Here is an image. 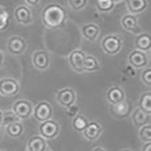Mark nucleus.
Returning <instances> with one entry per match:
<instances>
[{
	"mask_svg": "<svg viewBox=\"0 0 151 151\" xmlns=\"http://www.w3.org/2000/svg\"><path fill=\"white\" fill-rule=\"evenodd\" d=\"M86 56V55L82 50L76 49L71 52L69 56V63L76 72L81 73L84 71L83 65H84Z\"/></svg>",
	"mask_w": 151,
	"mask_h": 151,
	"instance_id": "obj_10",
	"label": "nucleus"
},
{
	"mask_svg": "<svg viewBox=\"0 0 151 151\" xmlns=\"http://www.w3.org/2000/svg\"><path fill=\"white\" fill-rule=\"evenodd\" d=\"M147 0H126V6L131 14H140L147 8Z\"/></svg>",
	"mask_w": 151,
	"mask_h": 151,
	"instance_id": "obj_17",
	"label": "nucleus"
},
{
	"mask_svg": "<svg viewBox=\"0 0 151 151\" xmlns=\"http://www.w3.org/2000/svg\"><path fill=\"white\" fill-rule=\"evenodd\" d=\"M128 61L132 67L136 69L144 68L148 64V58L146 53L137 49L132 51L129 54Z\"/></svg>",
	"mask_w": 151,
	"mask_h": 151,
	"instance_id": "obj_8",
	"label": "nucleus"
},
{
	"mask_svg": "<svg viewBox=\"0 0 151 151\" xmlns=\"http://www.w3.org/2000/svg\"><path fill=\"white\" fill-rule=\"evenodd\" d=\"M150 114H147L140 108H137L132 113V120L136 127L141 128L147 125L150 121Z\"/></svg>",
	"mask_w": 151,
	"mask_h": 151,
	"instance_id": "obj_19",
	"label": "nucleus"
},
{
	"mask_svg": "<svg viewBox=\"0 0 151 151\" xmlns=\"http://www.w3.org/2000/svg\"><path fill=\"white\" fill-rule=\"evenodd\" d=\"M76 94L75 91L70 88H65L58 91L56 94V101L60 106L69 108L75 104Z\"/></svg>",
	"mask_w": 151,
	"mask_h": 151,
	"instance_id": "obj_5",
	"label": "nucleus"
},
{
	"mask_svg": "<svg viewBox=\"0 0 151 151\" xmlns=\"http://www.w3.org/2000/svg\"><path fill=\"white\" fill-rule=\"evenodd\" d=\"M6 133L11 137H17L21 136L24 131V126L20 122H14L6 125Z\"/></svg>",
	"mask_w": 151,
	"mask_h": 151,
	"instance_id": "obj_21",
	"label": "nucleus"
},
{
	"mask_svg": "<svg viewBox=\"0 0 151 151\" xmlns=\"http://www.w3.org/2000/svg\"><path fill=\"white\" fill-rule=\"evenodd\" d=\"M83 132L86 139L89 141H94L98 140L101 134L102 127L98 122L93 121L88 123Z\"/></svg>",
	"mask_w": 151,
	"mask_h": 151,
	"instance_id": "obj_11",
	"label": "nucleus"
},
{
	"mask_svg": "<svg viewBox=\"0 0 151 151\" xmlns=\"http://www.w3.org/2000/svg\"><path fill=\"white\" fill-rule=\"evenodd\" d=\"M92 151H106V150L104 149V148L101 147H97L94 148Z\"/></svg>",
	"mask_w": 151,
	"mask_h": 151,
	"instance_id": "obj_37",
	"label": "nucleus"
},
{
	"mask_svg": "<svg viewBox=\"0 0 151 151\" xmlns=\"http://www.w3.org/2000/svg\"><path fill=\"white\" fill-rule=\"evenodd\" d=\"M9 25V13L7 9L0 5V32L5 30Z\"/></svg>",
	"mask_w": 151,
	"mask_h": 151,
	"instance_id": "obj_25",
	"label": "nucleus"
},
{
	"mask_svg": "<svg viewBox=\"0 0 151 151\" xmlns=\"http://www.w3.org/2000/svg\"><path fill=\"white\" fill-rule=\"evenodd\" d=\"M121 24L122 27L129 32L133 33H138L140 32L137 18L133 14H128L124 15L121 20Z\"/></svg>",
	"mask_w": 151,
	"mask_h": 151,
	"instance_id": "obj_15",
	"label": "nucleus"
},
{
	"mask_svg": "<svg viewBox=\"0 0 151 151\" xmlns=\"http://www.w3.org/2000/svg\"><path fill=\"white\" fill-rule=\"evenodd\" d=\"M14 16L19 24L28 25L33 21L31 11L25 5H19L14 9Z\"/></svg>",
	"mask_w": 151,
	"mask_h": 151,
	"instance_id": "obj_12",
	"label": "nucleus"
},
{
	"mask_svg": "<svg viewBox=\"0 0 151 151\" xmlns=\"http://www.w3.org/2000/svg\"><path fill=\"white\" fill-rule=\"evenodd\" d=\"M113 2H116V0H113Z\"/></svg>",
	"mask_w": 151,
	"mask_h": 151,
	"instance_id": "obj_39",
	"label": "nucleus"
},
{
	"mask_svg": "<svg viewBox=\"0 0 151 151\" xmlns=\"http://www.w3.org/2000/svg\"><path fill=\"white\" fill-rule=\"evenodd\" d=\"M24 1L30 6H36L40 2V0H24Z\"/></svg>",
	"mask_w": 151,
	"mask_h": 151,
	"instance_id": "obj_33",
	"label": "nucleus"
},
{
	"mask_svg": "<svg viewBox=\"0 0 151 151\" xmlns=\"http://www.w3.org/2000/svg\"><path fill=\"white\" fill-rule=\"evenodd\" d=\"M141 151H151V142L146 143L143 146Z\"/></svg>",
	"mask_w": 151,
	"mask_h": 151,
	"instance_id": "obj_34",
	"label": "nucleus"
},
{
	"mask_svg": "<svg viewBox=\"0 0 151 151\" xmlns=\"http://www.w3.org/2000/svg\"><path fill=\"white\" fill-rule=\"evenodd\" d=\"M78 112V106L76 105H73V106H70L68 108V112H67V114L69 116H76V113Z\"/></svg>",
	"mask_w": 151,
	"mask_h": 151,
	"instance_id": "obj_32",
	"label": "nucleus"
},
{
	"mask_svg": "<svg viewBox=\"0 0 151 151\" xmlns=\"http://www.w3.org/2000/svg\"><path fill=\"white\" fill-rule=\"evenodd\" d=\"M32 62H33V66L40 70H46L50 65V59L48 53L42 50L37 51L33 54Z\"/></svg>",
	"mask_w": 151,
	"mask_h": 151,
	"instance_id": "obj_13",
	"label": "nucleus"
},
{
	"mask_svg": "<svg viewBox=\"0 0 151 151\" xmlns=\"http://www.w3.org/2000/svg\"><path fill=\"white\" fill-rule=\"evenodd\" d=\"M139 136L143 142H151V125L150 124L145 125L139 131Z\"/></svg>",
	"mask_w": 151,
	"mask_h": 151,
	"instance_id": "obj_28",
	"label": "nucleus"
},
{
	"mask_svg": "<svg viewBox=\"0 0 151 151\" xmlns=\"http://www.w3.org/2000/svg\"><path fill=\"white\" fill-rule=\"evenodd\" d=\"M27 48V43L20 36H12L7 42L8 52L12 55H19L24 52Z\"/></svg>",
	"mask_w": 151,
	"mask_h": 151,
	"instance_id": "obj_9",
	"label": "nucleus"
},
{
	"mask_svg": "<svg viewBox=\"0 0 151 151\" xmlns=\"http://www.w3.org/2000/svg\"><path fill=\"white\" fill-rule=\"evenodd\" d=\"M100 33L99 27L94 24H86L82 27V33L86 40L94 41L98 38Z\"/></svg>",
	"mask_w": 151,
	"mask_h": 151,
	"instance_id": "obj_20",
	"label": "nucleus"
},
{
	"mask_svg": "<svg viewBox=\"0 0 151 151\" xmlns=\"http://www.w3.org/2000/svg\"><path fill=\"white\" fill-rule=\"evenodd\" d=\"M33 116L36 120L43 122L51 119L53 113L52 106L46 101H42L38 104L33 111Z\"/></svg>",
	"mask_w": 151,
	"mask_h": 151,
	"instance_id": "obj_6",
	"label": "nucleus"
},
{
	"mask_svg": "<svg viewBox=\"0 0 151 151\" xmlns=\"http://www.w3.org/2000/svg\"><path fill=\"white\" fill-rule=\"evenodd\" d=\"M139 108L147 114L151 113V93L150 91L141 94L139 101Z\"/></svg>",
	"mask_w": 151,
	"mask_h": 151,
	"instance_id": "obj_23",
	"label": "nucleus"
},
{
	"mask_svg": "<svg viewBox=\"0 0 151 151\" xmlns=\"http://www.w3.org/2000/svg\"><path fill=\"white\" fill-rule=\"evenodd\" d=\"M67 19V12L62 5L57 3L49 4L42 12L43 24L49 29L61 27Z\"/></svg>",
	"mask_w": 151,
	"mask_h": 151,
	"instance_id": "obj_1",
	"label": "nucleus"
},
{
	"mask_svg": "<svg viewBox=\"0 0 151 151\" xmlns=\"http://www.w3.org/2000/svg\"><path fill=\"white\" fill-rule=\"evenodd\" d=\"M12 111L20 120H23L30 117L33 114V109L30 102L27 100H20L14 104Z\"/></svg>",
	"mask_w": 151,
	"mask_h": 151,
	"instance_id": "obj_4",
	"label": "nucleus"
},
{
	"mask_svg": "<svg viewBox=\"0 0 151 151\" xmlns=\"http://www.w3.org/2000/svg\"><path fill=\"white\" fill-rule=\"evenodd\" d=\"M19 85L17 81L12 78L0 79V94L4 97H12L19 91Z\"/></svg>",
	"mask_w": 151,
	"mask_h": 151,
	"instance_id": "obj_7",
	"label": "nucleus"
},
{
	"mask_svg": "<svg viewBox=\"0 0 151 151\" xmlns=\"http://www.w3.org/2000/svg\"><path fill=\"white\" fill-rule=\"evenodd\" d=\"M125 94L119 86H113L106 91V98L111 104L116 105L125 101Z\"/></svg>",
	"mask_w": 151,
	"mask_h": 151,
	"instance_id": "obj_14",
	"label": "nucleus"
},
{
	"mask_svg": "<svg viewBox=\"0 0 151 151\" xmlns=\"http://www.w3.org/2000/svg\"><path fill=\"white\" fill-rule=\"evenodd\" d=\"M0 151H6V150H0Z\"/></svg>",
	"mask_w": 151,
	"mask_h": 151,
	"instance_id": "obj_40",
	"label": "nucleus"
},
{
	"mask_svg": "<svg viewBox=\"0 0 151 151\" xmlns=\"http://www.w3.org/2000/svg\"><path fill=\"white\" fill-rule=\"evenodd\" d=\"M141 80L147 86H150L151 85V69H146L141 73Z\"/></svg>",
	"mask_w": 151,
	"mask_h": 151,
	"instance_id": "obj_31",
	"label": "nucleus"
},
{
	"mask_svg": "<svg viewBox=\"0 0 151 151\" xmlns=\"http://www.w3.org/2000/svg\"><path fill=\"white\" fill-rule=\"evenodd\" d=\"M88 121L83 116L76 115L75 116L73 121V126L74 129L78 132H83L88 125Z\"/></svg>",
	"mask_w": 151,
	"mask_h": 151,
	"instance_id": "obj_27",
	"label": "nucleus"
},
{
	"mask_svg": "<svg viewBox=\"0 0 151 151\" xmlns=\"http://www.w3.org/2000/svg\"><path fill=\"white\" fill-rule=\"evenodd\" d=\"M97 8L101 12H109L115 6L113 0H97Z\"/></svg>",
	"mask_w": 151,
	"mask_h": 151,
	"instance_id": "obj_26",
	"label": "nucleus"
},
{
	"mask_svg": "<svg viewBox=\"0 0 151 151\" xmlns=\"http://www.w3.org/2000/svg\"><path fill=\"white\" fill-rule=\"evenodd\" d=\"M60 132V125L55 121L48 119L41 122L40 125V136L45 139H54L58 135Z\"/></svg>",
	"mask_w": 151,
	"mask_h": 151,
	"instance_id": "obj_3",
	"label": "nucleus"
},
{
	"mask_svg": "<svg viewBox=\"0 0 151 151\" xmlns=\"http://www.w3.org/2000/svg\"><path fill=\"white\" fill-rule=\"evenodd\" d=\"M129 109H130V107H129V104L123 101L118 104L113 105L112 112L116 117L123 118V117H126L129 115Z\"/></svg>",
	"mask_w": 151,
	"mask_h": 151,
	"instance_id": "obj_22",
	"label": "nucleus"
},
{
	"mask_svg": "<svg viewBox=\"0 0 151 151\" xmlns=\"http://www.w3.org/2000/svg\"><path fill=\"white\" fill-rule=\"evenodd\" d=\"M27 147L28 151H46V139L40 135H35L28 141Z\"/></svg>",
	"mask_w": 151,
	"mask_h": 151,
	"instance_id": "obj_16",
	"label": "nucleus"
},
{
	"mask_svg": "<svg viewBox=\"0 0 151 151\" xmlns=\"http://www.w3.org/2000/svg\"><path fill=\"white\" fill-rule=\"evenodd\" d=\"M101 48L107 55H114L120 51L122 48V41L118 36L109 35L102 40Z\"/></svg>",
	"mask_w": 151,
	"mask_h": 151,
	"instance_id": "obj_2",
	"label": "nucleus"
},
{
	"mask_svg": "<svg viewBox=\"0 0 151 151\" xmlns=\"http://www.w3.org/2000/svg\"><path fill=\"white\" fill-rule=\"evenodd\" d=\"M100 69V65L98 61L94 57L88 55L85 58L84 65H83V70L87 72H94V71L98 70Z\"/></svg>",
	"mask_w": 151,
	"mask_h": 151,
	"instance_id": "obj_24",
	"label": "nucleus"
},
{
	"mask_svg": "<svg viewBox=\"0 0 151 151\" xmlns=\"http://www.w3.org/2000/svg\"><path fill=\"white\" fill-rule=\"evenodd\" d=\"M3 61H4V55H3V53L2 52V51L0 50V67H2V64H3Z\"/></svg>",
	"mask_w": 151,
	"mask_h": 151,
	"instance_id": "obj_35",
	"label": "nucleus"
},
{
	"mask_svg": "<svg viewBox=\"0 0 151 151\" xmlns=\"http://www.w3.org/2000/svg\"><path fill=\"white\" fill-rule=\"evenodd\" d=\"M121 151H132V150H129V149H124Z\"/></svg>",
	"mask_w": 151,
	"mask_h": 151,
	"instance_id": "obj_38",
	"label": "nucleus"
},
{
	"mask_svg": "<svg viewBox=\"0 0 151 151\" xmlns=\"http://www.w3.org/2000/svg\"><path fill=\"white\" fill-rule=\"evenodd\" d=\"M88 4V0H68L69 6L74 11H80L85 9Z\"/></svg>",
	"mask_w": 151,
	"mask_h": 151,
	"instance_id": "obj_30",
	"label": "nucleus"
},
{
	"mask_svg": "<svg viewBox=\"0 0 151 151\" xmlns=\"http://www.w3.org/2000/svg\"><path fill=\"white\" fill-rule=\"evenodd\" d=\"M2 119H3V111L0 110V126L2 125Z\"/></svg>",
	"mask_w": 151,
	"mask_h": 151,
	"instance_id": "obj_36",
	"label": "nucleus"
},
{
	"mask_svg": "<svg viewBox=\"0 0 151 151\" xmlns=\"http://www.w3.org/2000/svg\"><path fill=\"white\" fill-rule=\"evenodd\" d=\"M20 121L17 116L15 115L13 111L3 112V119H2V125H6L14 122Z\"/></svg>",
	"mask_w": 151,
	"mask_h": 151,
	"instance_id": "obj_29",
	"label": "nucleus"
},
{
	"mask_svg": "<svg viewBox=\"0 0 151 151\" xmlns=\"http://www.w3.org/2000/svg\"><path fill=\"white\" fill-rule=\"evenodd\" d=\"M136 49L141 52H148L151 48L150 35L148 33H141L137 36L134 41Z\"/></svg>",
	"mask_w": 151,
	"mask_h": 151,
	"instance_id": "obj_18",
	"label": "nucleus"
}]
</instances>
